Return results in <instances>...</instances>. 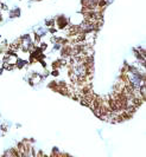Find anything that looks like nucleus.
Here are the masks:
<instances>
[{"label":"nucleus","instance_id":"f257e3e1","mask_svg":"<svg viewBox=\"0 0 146 157\" xmlns=\"http://www.w3.org/2000/svg\"><path fill=\"white\" fill-rule=\"evenodd\" d=\"M68 24H69V20H68L65 17L61 15V17L57 18V25H58L59 29H65V27L68 26Z\"/></svg>","mask_w":146,"mask_h":157},{"label":"nucleus","instance_id":"f03ea898","mask_svg":"<svg viewBox=\"0 0 146 157\" xmlns=\"http://www.w3.org/2000/svg\"><path fill=\"white\" fill-rule=\"evenodd\" d=\"M54 24H55V20H54V19L50 20V21H46V25H48V26H51V25H54Z\"/></svg>","mask_w":146,"mask_h":157},{"label":"nucleus","instance_id":"7ed1b4c3","mask_svg":"<svg viewBox=\"0 0 146 157\" xmlns=\"http://www.w3.org/2000/svg\"><path fill=\"white\" fill-rule=\"evenodd\" d=\"M59 74V72H58V70H54L52 71V76H55V77H57Z\"/></svg>","mask_w":146,"mask_h":157}]
</instances>
